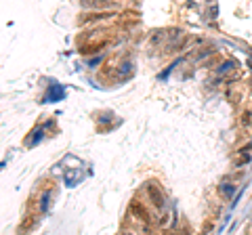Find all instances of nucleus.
<instances>
[{
  "label": "nucleus",
  "instance_id": "1",
  "mask_svg": "<svg viewBox=\"0 0 252 235\" xmlns=\"http://www.w3.org/2000/svg\"><path fill=\"white\" fill-rule=\"evenodd\" d=\"M116 17V9H105V11H92V13H84L82 17V25H95L101 21H109Z\"/></svg>",
  "mask_w": 252,
  "mask_h": 235
},
{
  "label": "nucleus",
  "instance_id": "2",
  "mask_svg": "<svg viewBox=\"0 0 252 235\" xmlns=\"http://www.w3.org/2000/svg\"><path fill=\"white\" fill-rule=\"evenodd\" d=\"M128 212H130V217L139 220L141 225H149V212H147V208L143 206V201H139V199H132L130 201V206H128Z\"/></svg>",
  "mask_w": 252,
  "mask_h": 235
},
{
  "label": "nucleus",
  "instance_id": "3",
  "mask_svg": "<svg viewBox=\"0 0 252 235\" xmlns=\"http://www.w3.org/2000/svg\"><path fill=\"white\" fill-rule=\"evenodd\" d=\"M145 193H147L149 201L156 208H164L166 199H164V191L160 189V185H156V183H151V181H149V183H145Z\"/></svg>",
  "mask_w": 252,
  "mask_h": 235
},
{
  "label": "nucleus",
  "instance_id": "4",
  "mask_svg": "<svg viewBox=\"0 0 252 235\" xmlns=\"http://www.w3.org/2000/svg\"><path fill=\"white\" fill-rule=\"evenodd\" d=\"M84 9H92V11H105V9H118L116 0H80Z\"/></svg>",
  "mask_w": 252,
  "mask_h": 235
},
{
  "label": "nucleus",
  "instance_id": "5",
  "mask_svg": "<svg viewBox=\"0 0 252 235\" xmlns=\"http://www.w3.org/2000/svg\"><path fill=\"white\" fill-rule=\"evenodd\" d=\"M218 191H221V196H225L227 199H231V198H234V193L237 191V187H235L234 183H221Z\"/></svg>",
  "mask_w": 252,
  "mask_h": 235
},
{
  "label": "nucleus",
  "instance_id": "6",
  "mask_svg": "<svg viewBox=\"0 0 252 235\" xmlns=\"http://www.w3.org/2000/svg\"><path fill=\"white\" fill-rule=\"evenodd\" d=\"M240 124L244 126V128H252V111H244V113H242Z\"/></svg>",
  "mask_w": 252,
  "mask_h": 235
},
{
  "label": "nucleus",
  "instance_id": "7",
  "mask_svg": "<svg viewBox=\"0 0 252 235\" xmlns=\"http://www.w3.org/2000/svg\"><path fill=\"white\" fill-rule=\"evenodd\" d=\"M234 67H235V63H234V61H223V63H221V67L216 70V73H218V76H223V73H227V72L234 70Z\"/></svg>",
  "mask_w": 252,
  "mask_h": 235
},
{
  "label": "nucleus",
  "instance_id": "8",
  "mask_svg": "<svg viewBox=\"0 0 252 235\" xmlns=\"http://www.w3.org/2000/svg\"><path fill=\"white\" fill-rule=\"evenodd\" d=\"M49 201H51V191H44L40 196V210L44 212L46 208H49Z\"/></svg>",
  "mask_w": 252,
  "mask_h": 235
},
{
  "label": "nucleus",
  "instance_id": "9",
  "mask_svg": "<svg viewBox=\"0 0 252 235\" xmlns=\"http://www.w3.org/2000/svg\"><path fill=\"white\" fill-rule=\"evenodd\" d=\"M130 65H132L130 61H124L122 67H120V73H128V72H130Z\"/></svg>",
  "mask_w": 252,
  "mask_h": 235
},
{
  "label": "nucleus",
  "instance_id": "10",
  "mask_svg": "<svg viewBox=\"0 0 252 235\" xmlns=\"http://www.w3.org/2000/svg\"><path fill=\"white\" fill-rule=\"evenodd\" d=\"M99 61H101V57H95V59H90V61H89V67H95V63H99Z\"/></svg>",
  "mask_w": 252,
  "mask_h": 235
}]
</instances>
